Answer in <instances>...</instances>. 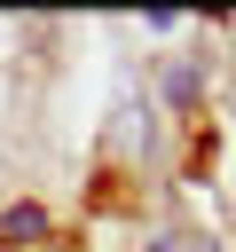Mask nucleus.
Listing matches in <instances>:
<instances>
[{
    "label": "nucleus",
    "instance_id": "7ed1b4c3",
    "mask_svg": "<svg viewBox=\"0 0 236 252\" xmlns=\"http://www.w3.org/2000/svg\"><path fill=\"white\" fill-rule=\"evenodd\" d=\"M149 252H212V244H205V236H157Z\"/></svg>",
    "mask_w": 236,
    "mask_h": 252
},
{
    "label": "nucleus",
    "instance_id": "f257e3e1",
    "mask_svg": "<svg viewBox=\"0 0 236 252\" xmlns=\"http://www.w3.org/2000/svg\"><path fill=\"white\" fill-rule=\"evenodd\" d=\"M39 236H47V213L39 205H8L0 213V244H39Z\"/></svg>",
    "mask_w": 236,
    "mask_h": 252
},
{
    "label": "nucleus",
    "instance_id": "f03ea898",
    "mask_svg": "<svg viewBox=\"0 0 236 252\" xmlns=\"http://www.w3.org/2000/svg\"><path fill=\"white\" fill-rule=\"evenodd\" d=\"M197 87H205V79H197V63H173V71H165V102H181V110H189V102H197Z\"/></svg>",
    "mask_w": 236,
    "mask_h": 252
}]
</instances>
